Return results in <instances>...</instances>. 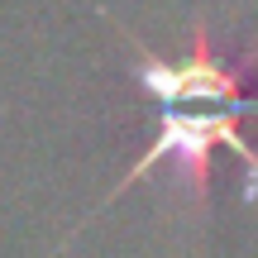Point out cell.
<instances>
[{"label": "cell", "instance_id": "cell-1", "mask_svg": "<svg viewBox=\"0 0 258 258\" xmlns=\"http://www.w3.org/2000/svg\"><path fill=\"white\" fill-rule=\"evenodd\" d=\"M134 48L129 57V82L153 101V139L148 148L124 167V177L105 191L101 206L120 201L134 182H144L158 167H172L182 186L191 191L196 206L211 196V153L230 148L244 163V201L258 191V144L249 139V120L258 115V96L249 91L258 48L239 53H220L211 43L206 19L191 24V43L186 53H158V48L139 43L129 29H120Z\"/></svg>", "mask_w": 258, "mask_h": 258}]
</instances>
